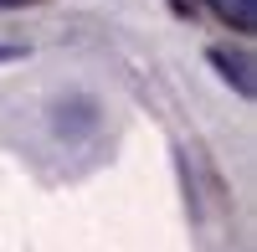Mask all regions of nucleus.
Returning <instances> with one entry per match:
<instances>
[{"label": "nucleus", "mask_w": 257, "mask_h": 252, "mask_svg": "<svg viewBox=\"0 0 257 252\" xmlns=\"http://www.w3.org/2000/svg\"><path fill=\"white\" fill-rule=\"evenodd\" d=\"M211 67H221V77L231 82V88H237L242 98H252V57L247 52H231V47H211Z\"/></svg>", "instance_id": "obj_1"}, {"label": "nucleus", "mask_w": 257, "mask_h": 252, "mask_svg": "<svg viewBox=\"0 0 257 252\" xmlns=\"http://www.w3.org/2000/svg\"><path fill=\"white\" fill-rule=\"evenodd\" d=\"M98 123V113H93V103L88 98H72V103H57V134H67V139H77V134H88Z\"/></svg>", "instance_id": "obj_2"}, {"label": "nucleus", "mask_w": 257, "mask_h": 252, "mask_svg": "<svg viewBox=\"0 0 257 252\" xmlns=\"http://www.w3.org/2000/svg\"><path fill=\"white\" fill-rule=\"evenodd\" d=\"M211 11H216L226 26H237V31L257 26V0H211Z\"/></svg>", "instance_id": "obj_3"}, {"label": "nucleus", "mask_w": 257, "mask_h": 252, "mask_svg": "<svg viewBox=\"0 0 257 252\" xmlns=\"http://www.w3.org/2000/svg\"><path fill=\"white\" fill-rule=\"evenodd\" d=\"M170 11L175 16H196V0H170Z\"/></svg>", "instance_id": "obj_4"}, {"label": "nucleus", "mask_w": 257, "mask_h": 252, "mask_svg": "<svg viewBox=\"0 0 257 252\" xmlns=\"http://www.w3.org/2000/svg\"><path fill=\"white\" fill-rule=\"evenodd\" d=\"M11 57H21V47H6V41H0V62H11Z\"/></svg>", "instance_id": "obj_5"}, {"label": "nucleus", "mask_w": 257, "mask_h": 252, "mask_svg": "<svg viewBox=\"0 0 257 252\" xmlns=\"http://www.w3.org/2000/svg\"><path fill=\"white\" fill-rule=\"evenodd\" d=\"M0 6H26V0H0Z\"/></svg>", "instance_id": "obj_6"}]
</instances>
